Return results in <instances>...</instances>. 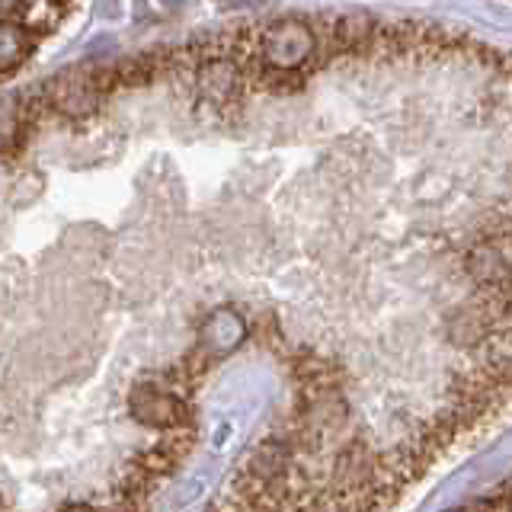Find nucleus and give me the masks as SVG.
Returning a JSON list of instances; mask_svg holds the SVG:
<instances>
[{"label":"nucleus","instance_id":"nucleus-1","mask_svg":"<svg viewBox=\"0 0 512 512\" xmlns=\"http://www.w3.org/2000/svg\"><path fill=\"white\" fill-rule=\"evenodd\" d=\"M29 32L20 23H0V74L13 71L29 55Z\"/></svg>","mask_w":512,"mask_h":512},{"label":"nucleus","instance_id":"nucleus-2","mask_svg":"<svg viewBox=\"0 0 512 512\" xmlns=\"http://www.w3.org/2000/svg\"><path fill=\"white\" fill-rule=\"evenodd\" d=\"M58 20V0H20L13 10V23L26 32H45Z\"/></svg>","mask_w":512,"mask_h":512}]
</instances>
